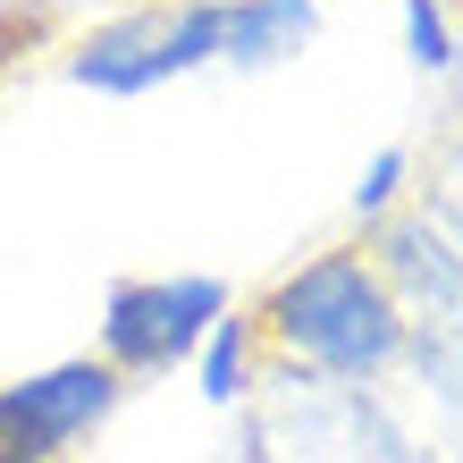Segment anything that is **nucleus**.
<instances>
[{
    "label": "nucleus",
    "instance_id": "8",
    "mask_svg": "<svg viewBox=\"0 0 463 463\" xmlns=\"http://www.w3.org/2000/svg\"><path fill=\"white\" fill-rule=\"evenodd\" d=\"M404 17V60H413L421 76H455L463 68V17L455 0H396Z\"/></svg>",
    "mask_w": 463,
    "mask_h": 463
},
{
    "label": "nucleus",
    "instance_id": "6",
    "mask_svg": "<svg viewBox=\"0 0 463 463\" xmlns=\"http://www.w3.org/2000/svg\"><path fill=\"white\" fill-rule=\"evenodd\" d=\"M261 363H269V345H261V320H253V304H228L220 320L203 329V345H194V388H203V404H220V413H253V396H261Z\"/></svg>",
    "mask_w": 463,
    "mask_h": 463
},
{
    "label": "nucleus",
    "instance_id": "3",
    "mask_svg": "<svg viewBox=\"0 0 463 463\" xmlns=\"http://www.w3.org/2000/svg\"><path fill=\"white\" fill-rule=\"evenodd\" d=\"M236 304L220 269H160V279H110L101 295V329L93 354L110 363L127 388L135 379H160V371H185L194 363L203 329Z\"/></svg>",
    "mask_w": 463,
    "mask_h": 463
},
{
    "label": "nucleus",
    "instance_id": "11",
    "mask_svg": "<svg viewBox=\"0 0 463 463\" xmlns=\"http://www.w3.org/2000/svg\"><path fill=\"white\" fill-rule=\"evenodd\" d=\"M447 85H455V118H463V68H455V76H447Z\"/></svg>",
    "mask_w": 463,
    "mask_h": 463
},
{
    "label": "nucleus",
    "instance_id": "4",
    "mask_svg": "<svg viewBox=\"0 0 463 463\" xmlns=\"http://www.w3.org/2000/svg\"><path fill=\"white\" fill-rule=\"evenodd\" d=\"M118 404H127V379L101 363V354L43 363L25 379H0V447L34 455V463H68Z\"/></svg>",
    "mask_w": 463,
    "mask_h": 463
},
{
    "label": "nucleus",
    "instance_id": "7",
    "mask_svg": "<svg viewBox=\"0 0 463 463\" xmlns=\"http://www.w3.org/2000/svg\"><path fill=\"white\" fill-rule=\"evenodd\" d=\"M413 160H421L413 144H379V152L363 160V177H354V194H345V220L363 228V236L388 228L396 211H404V194H413Z\"/></svg>",
    "mask_w": 463,
    "mask_h": 463
},
{
    "label": "nucleus",
    "instance_id": "2",
    "mask_svg": "<svg viewBox=\"0 0 463 463\" xmlns=\"http://www.w3.org/2000/svg\"><path fill=\"white\" fill-rule=\"evenodd\" d=\"M68 85H85L101 101L160 93L194 68H220V0H135L93 25H76L60 43Z\"/></svg>",
    "mask_w": 463,
    "mask_h": 463
},
{
    "label": "nucleus",
    "instance_id": "12",
    "mask_svg": "<svg viewBox=\"0 0 463 463\" xmlns=\"http://www.w3.org/2000/svg\"><path fill=\"white\" fill-rule=\"evenodd\" d=\"M0 463H34V455H9V447H0Z\"/></svg>",
    "mask_w": 463,
    "mask_h": 463
},
{
    "label": "nucleus",
    "instance_id": "5",
    "mask_svg": "<svg viewBox=\"0 0 463 463\" xmlns=\"http://www.w3.org/2000/svg\"><path fill=\"white\" fill-rule=\"evenodd\" d=\"M320 43V0H220V60L236 76H269Z\"/></svg>",
    "mask_w": 463,
    "mask_h": 463
},
{
    "label": "nucleus",
    "instance_id": "1",
    "mask_svg": "<svg viewBox=\"0 0 463 463\" xmlns=\"http://www.w3.org/2000/svg\"><path fill=\"white\" fill-rule=\"evenodd\" d=\"M253 320L269 363H287L295 379H329V388H379L404 371V345H413V320L379 279L371 244H320L295 269H279Z\"/></svg>",
    "mask_w": 463,
    "mask_h": 463
},
{
    "label": "nucleus",
    "instance_id": "9",
    "mask_svg": "<svg viewBox=\"0 0 463 463\" xmlns=\"http://www.w3.org/2000/svg\"><path fill=\"white\" fill-rule=\"evenodd\" d=\"M413 177H421V185H413V194H421L413 211H421V220L439 228L447 244H455V253H463V127L447 135L439 152H430V169L413 160Z\"/></svg>",
    "mask_w": 463,
    "mask_h": 463
},
{
    "label": "nucleus",
    "instance_id": "10",
    "mask_svg": "<svg viewBox=\"0 0 463 463\" xmlns=\"http://www.w3.org/2000/svg\"><path fill=\"white\" fill-rule=\"evenodd\" d=\"M51 43H60V0H9L0 9V76H17Z\"/></svg>",
    "mask_w": 463,
    "mask_h": 463
}]
</instances>
